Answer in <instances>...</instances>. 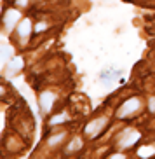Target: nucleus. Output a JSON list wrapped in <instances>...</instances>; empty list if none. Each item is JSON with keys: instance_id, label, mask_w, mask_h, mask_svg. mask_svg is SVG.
Listing matches in <instances>:
<instances>
[{"instance_id": "1", "label": "nucleus", "mask_w": 155, "mask_h": 159, "mask_svg": "<svg viewBox=\"0 0 155 159\" xmlns=\"http://www.w3.org/2000/svg\"><path fill=\"white\" fill-rule=\"evenodd\" d=\"M140 108H141V100L140 98H129L126 103H122V107L118 108L117 117L118 119H126V117H129L131 114L138 112Z\"/></svg>"}, {"instance_id": "2", "label": "nucleus", "mask_w": 155, "mask_h": 159, "mask_svg": "<svg viewBox=\"0 0 155 159\" xmlns=\"http://www.w3.org/2000/svg\"><path fill=\"white\" fill-rule=\"evenodd\" d=\"M108 124V119L106 117H99V119H94V121H91L87 126H85V135L87 136H96L98 133H101L103 131V128Z\"/></svg>"}, {"instance_id": "3", "label": "nucleus", "mask_w": 155, "mask_h": 159, "mask_svg": "<svg viewBox=\"0 0 155 159\" xmlns=\"http://www.w3.org/2000/svg\"><path fill=\"white\" fill-rule=\"evenodd\" d=\"M140 131H134V129H127L126 133H124V136L120 138V142H118V147H122V149H127V147H132V145L136 143L138 140H140Z\"/></svg>"}, {"instance_id": "4", "label": "nucleus", "mask_w": 155, "mask_h": 159, "mask_svg": "<svg viewBox=\"0 0 155 159\" xmlns=\"http://www.w3.org/2000/svg\"><path fill=\"white\" fill-rule=\"evenodd\" d=\"M38 105H40V108H42L44 112H49L52 108V105H54V102H56V96H54V93H51V91H44L42 94H40V98H38Z\"/></svg>"}, {"instance_id": "5", "label": "nucleus", "mask_w": 155, "mask_h": 159, "mask_svg": "<svg viewBox=\"0 0 155 159\" xmlns=\"http://www.w3.org/2000/svg\"><path fill=\"white\" fill-rule=\"evenodd\" d=\"M21 18V14H19L18 11H14V9H9L7 12H5V16H4V25H5V28L9 30H14V25L18 23V19Z\"/></svg>"}, {"instance_id": "6", "label": "nucleus", "mask_w": 155, "mask_h": 159, "mask_svg": "<svg viewBox=\"0 0 155 159\" xmlns=\"http://www.w3.org/2000/svg\"><path fill=\"white\" fill-rule=\"evenodd\" d=\"M118 77H120V72L115 70V68H108V70L101 72L99 80H101V82H105V84H110V82H113V80H117Z\"/></svg>"}, {"instance_id": "7", "label": "nucleus", "mask_w": 155, "mask_h": 159, "mask_svg": "<svg viewBox=\"0 0 155 159\" xmlns=\"http://www.w3.org/2000/svg\"><path fill=\"white\" fill-rule=\"evenodd\" d=\"M30 32H32V21H30V19H23V21L18 25V35L21 39H26L30 35Z\"/></svg>"}, {"instance_id": "8", "label": "nucleus", "mask_w": 155, "mask_h": 159, "mask_svg": "<svg viewBox=\"0 0 155 159\" xmlns=\"http://www.w3.org/2000/svg\"><path fill=\"white\" fill-rule=\"evenodd\" d=\"M21 66H23V60H21V58H12V60L9 61V65H7V70L9 72H18Z\"/></svg>"}, {"instance_id": "9", "label": "nucleus", "mask_w": 155, "mask_h": 159, "mask_svg": "<svg viewBox=\"0 0 155 159\" xmlns=\"http://www.w3.org/2000/svg\"><path fill=\"white\" fill-rule=\"evenodd\" d=\"M80 143H82V140H80V138H73V140L68 143V147H66V152H73V150H79V149H80Z\"/></svg>"}, {"instance_id": "10", "label": "nucleus", "mask_w": 155, "mask_h": 159, "mask_svg": "<svg viewBox=\"0 0 155 159\" xmlns=\"http://www.w3.org/2000/svg\"><path fill=\"white\" fill-rule=\"evenodd\" d=\"M63 138H65V133H59L58 136H52L51 140H49V145H58L59 142L63 140Z\"/></svg>"}, {"instance_id": "11", "label": "nucleus", "mask_w": 155, "mask_h": 159, "mask_svg": "<svg viewBox=\"0 0 155 159\" xmlns=\"http://www.w3.org/2000/svg\"><path fill=\"white\" fill-rule=\"evenodd\" d=\"M63 121H66V116L65 114H59V116H56V117L51 119V124H59V122H63Z\"/></svg>"}, {"instance_id": "12", "label": "nucleus", "mask_w": 155, "mask_h": 159, "mask_svg": "<svg viewBox=\"0 0 155 159\" xmlns=\"http://www.w3.org/2000/svg\"><path fill=\"white\" fill-rule=\"evenodd\" d=\"M7 56H9V47H2V61H7Z\"/></svg>"}, {"instance_id": "13", "label": "nucleus", "mask_w": 155, "mask_h": 159, "mask_svg": "<svg viewBox=\"0 0 155 159\" xmlns=\"http://www.w3.org/2000/svg\"><path fill=\"white\" fill-rule=\"evenodd\" d=\"M16 5H21V7H24V5H26V0H16Z\"/></svg>"}, {"instance_id": "14", "label": "nucleus", "mask_w": 155, "mask_h": 159, "mask_svg": "<svg viewBox=\"0 0 155 159\" xmlns=\"http://www.w3.org/2000/svg\"><path fill=\"white\" fill-rule=\"evenodd\" d=\"M44 28H45V25H42V23H40V25L37 26V32H40V30H44Z\"/></svg>"}]
</instances>
